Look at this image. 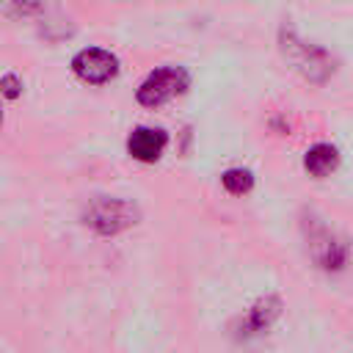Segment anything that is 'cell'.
Segmentation results:
<instances>
[{
  "label": "cell",
  "instance_id": "6da1fadb",
  "mask_svg": "<svg viewBox=\"0 0 353 353\" xmlns=\"http://www.w3.org/2000/svg\"><path fill=\"white\" fill-rule=\"evenodd\" d=\"M83 221L99 234H116L138 221V207L119 196H94L83 210Z\"/></svg>",
  "mask_w": 353,
  "mask_h": 353
},
{
  "label": "cell",
  "instance_id": "7a4b0ae2",
  "mask_svg": "<svg viewBox=\"0 0 353 353\" xmlns=\"http://www.w3.org/2000/svg\"><path fill=\"white\" fill-rule=\"evenodd\" d=\"M281 52L295 63V69L298 72H303L309 80H325L331 72H334V61H331V55L323 50V47H317V44H306V41H301L292 30H281Z\"/></svg>",
  "mask_w": 353,
  "mask_h": 353
},
{
  "label": "cell",
  "instance_id": "3957f363",
  "mask_svg": "<svg viewBox=\"0 0 353 353\" xmlns=\"http://www.w3.org/2000/svg\"><path fill=\"white\" fill-rule=\"evenodd\" d=\"M185 88H188V72L182 66L168 63V66H160V69L149 72L143 77V83L138 85L135 97H138L141 105L154 108V105H163L165 99H171L174 94H182Z\"/></svg>",
  "mask_w": 353,
  "mask_h": 353
},
{
  "label": "cell",
  "instance_id": "277c9868",
  "mask_svg": "<svg viewBox=\"0 0 353 353\" xmlns=\"http://www.w3.org/2000/svg\"><path fill=\"white\" fill-rule=\"evenodd\" d=\"M306 240H309V251L314 256V262L325 270H339L347 259V248L345 243L334 234V229H328L320 218L309 215L306 218Z\"/></svg>",
  "mask_w": 353,
  "mask_h": 353
},
{
  "label": "cell",
  "instance_id": "5b68a950",
  "mask_svg": "<svg viewBox=\"0 0 353 353\" xmlns=\"http://www.w3.org/2000/svg\"><path fill=\"white\" fill-rule=\"evenodd\" d=\"M72 69L85 83H105L119 72V58L102 47H85L72 58Z\"/></svg>",
  "mask_w": 353,
  "mask_h": 353
},
{
  "label": "cell",
  "instance_id": "8992f818",
  "mask_svg": "<svg viewBox=\"0 0 353 353\" xmlns=\"http://www.w3.org/2000/svg\"><path fill=\"white\" fill-rule=\"evenodd\" d=\"M165 143H168V135H165V130H160V127H146V124H141V127H135V130L127 135V152H130L135 160H141V163H154V160L163 154Z\"/></svg>",
  "mask_w": 353,
  "mask_h": 353
},
{
  "label": "cell",
  "instance_id": "52a82bcc",
  "mask_svg": "<svg viewBox=\"0 0 353 353\" xmlns=\"http://www.w3.org/2000/svg\"><path fill=\"white\" fill-rule=\"evenodd\" d=\"M279 312H281L279 295H265V298H259V301L240 317V331H237V336H254V334L265 331V328L279 317Z\"/></svg>",
  "mask_w": 353,
  "mask_h": 353
},
{
  "label": "cell",
  "instance_id": "ba28073f",
  "mask_svg": "<svg viewBox=\"0 0 353 353\" xmlns=\"http://www.w3.org/2000/svg\"><path fill=\"white\" fill-rule=\"evenodd\" d=\"M336 163H339V152H336V146L328 143V141L312 143V146L306 149V154H303V168H306L309 174H314V176L331 174V171L336 168Z\"/></svg>",
  "mask_w": 353,
  "mask_h": 353
},
{
  "label": "cell",
  "instance_id": "9c48e42d",
  "mask_svg": "<svg viewBox=\"0 0 353 353\" xmlns=\"http://www.w3.org/2000/svg\"><path fill=\"white\" fill-rule=\"evenodd\" d=\"M221 182L229 193L240 196V193H248L254 188V171L251 168H243V165H232L221 174Z\"/></svg>",
  "mask_w": 353,
  "mask_h": 353
},
{
  "label": "cell",
  "instance_id": "30bf717a",
  "mask_svg": "<svg viewBox=\"0 0 353 353\" xmlns=\"http://www.w3.org/2000/svg\"><path fill=\"white\" fill-rule=\"evenodd\" d=\"M19 88H22V83L17 80V74L6 72V74H3V94H6V99H14V97L19 94Z\"/></svg>",
  "mask_w": 353,
  "mask_h": 353
}]
</instances>
